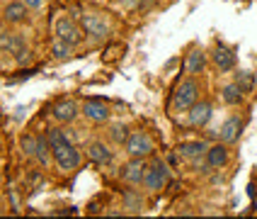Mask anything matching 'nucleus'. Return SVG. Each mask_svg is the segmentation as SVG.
Returning <instances> with one entry per match:
<instances>
[{
  "label": "nucleus",
  "instance_id": "obj_1",
  "mask_svg": "<svg viewBox=\"0 0 257 219\" xmlns=\"http://www.w3.org/2000/svg\"><path fill=\"white\" fill-rule=\"evenodd\" d=\"M199 93H201V83L194 78V76H187L182 78L177 88H175V93H172V112H187L194 102L199 100Z\"/></svg>",
  "mask_w": 257,
  "mask_h": 219
},
{
  "label": "nucleus",
  "instance_id": "obj_2",
  "mask_svg": "<svg viewBox=\"0 0 257 219\" xmlns=\"http://www.w3.org/2000/svg\"><path fill=\"white\" fill-rule=\"evenodd\" d=\"M156 151V141L148 131L136 129L128 134V139L124 141V154L128 159H148Z\"/></svg>",
  "mask_w": 257,
  "mask_h": 219
},
{
  "label": "nucleus",
  "instance_id": "obj_3",
  "mask_svg": "<svg viewBox=\"0 0 257 219\" xmlns=\"http://www.w3.org/2000/svg\"><path fill=\"white\" fill-rule=\"evenodd\" d=\"M168 183H170V168H168V163L160 159H156L153 163H148V171H146L143 183H141L143 188L148 190V192H160Z\"/></svg>",
  "mask_w": 257,
  "mask_h": 219
},
{
  "label": "nucleus",
  "instance_id": "obj_4",
  "mask_svg": "<svg viewBox=\"0 0 257 219\" xmlns=\"http://www.w3.org/2000/svg\"><path fill=\"white\" fill-rule=\"evenodd\" d=\"M80 29H83V34L90 37V39H95V42H100V39H107L109 37V22L97 13H83L80 15Z\"/></svg>",
  "mask_w": 257,
  "mask_h": 219
},
{
  "label": "nucleus",
  "instance_id": "obj_5",
  "mask_svg": "<svg viewBox=\"0 0 257 219\" xmlns=\"http://www.w3.org/2000/svg\"><path fill=\"white\" fill-rule=\"evenodd\" d=\"M54 163L58 171H75L80 166V149L73 144V139L54 146Z\"/></svg>",
  "mask_w": 257,
  "mask_h": 219
},
{
  "label": "nucleus",
  "instance_id": "obj_6",
  "mask_svg": "<svg viewBox=\"0 0 257 219\" xmlns=\"http://www.w3.org/2000/svg\"><path fill=\"white\" fill-rule=\"evenodd\" d=\"M54 34H56V39H63L71 46H78L83 39V29L71 15H58L56 22H54Z\"/></svg>",
  "mask_w": 257,
  "mask_h": 219
},
{
  "label": "nucleus",
  "instance_id": "obj_7",
  "mask_svg": "<svg viewBox=\"0 0 257 219\" xmlns=\"http://www.w3.org/2000/svg\"><path fill=\"white\" fill-rule=\"evenodd\" d=\"M80 115H85V119L95 122V124H104V122H109L112 112H109L107 102L92 100V98H90V100H85L83 105H80Z\"/></svg>",
  "mask_w": 257,
  "mask_h": 219
},
{
  "label": "nucleus",
  "instance_id": "obj_8",
  "mask_svg": "<svg viewBox=\"0 0 257 219\" xmlns=\"http://www.w3.org/2000/svg\"><path fill=\"white\" fill-rule=\"evenodd\" d=\"M146 171H148V163H146V159H128L126 163L121 166L119 175H121V180H126L128 185H141Z\"/></svg>",
  "mask_w": 257,
  "mask_h": 219
},
{
  "label": "nucleus",
  "instance_id": "obj_9",
  "mask_svg": "<svg viewBox=\"0 0 257 219\" xmlns=\"http://www.w3.org/2000/svg\"><path fill=\"white\" fill-rule=\"evenodd\" d=\"M206 166L209 168H214V171H221V168H226L230 161V151H228V144H223V141H218V144H211L206 149Z\"/></svg>",
  "mask_w": 257,
  "mask_h": 219
},
{
  "label": "nucleus",
  "instance_id": "obj_10",
  "mask_svg": "<svg viewBox=\"0 0 257 219\" xmlns=\"http://www.w3.org/2000/svg\"><path fill=\"white\" fill-rule=\"evenodd\" d=\"M214 115V107H211V102L206 100H197L189 110H187V122L192 124V127H204L209 119Z\"/></svg>",
  "mask_w": 257,
  "mask_h": 219
},
{
  "label": "nucleus",
  "instance_id": "obj_11",
  "mask_svg": "<svg viewBox=\"0 0 257 219\" xmlns=\"http://www.w3.org/2000/svg\"><path fill=\"white\" fill-rule=\"evenodd\" d=\"M85 154H87V159L92 161V163H97V166H107V163L114 161V151L109 149V144H104L100 139L90 141L85 149Z\"/></svg>",
  "mask_w": 257,
  "mask_h": 219
},
{
  "label": "nucleus",
  "instance_id": "obj_12",
  "mask_svg": "<svg viewBox=\"0 0 257 219\" xmlns=\"http://www.w3.org/2000/svg\"><path fill=\"white\" fill-rule=\"evenodd\" d=\"M27 17H29V8L25 5V0H10L3 8V20L8 25H22V22H27Z\"/></svg>",
  "mask_w": 257,
  "mask_h": 219
},
{
  "label": "nucleus",
  "instance_id": "obj_13",
  "mask_svg": "<svg viewBox=\"0 0 257 219\" xmlns=\"http://www.w3.org/2000/svg\"><path fill=\"white\" fill-rule=\"evenodd\" d=\"M78 115H80V105L75 100H61L54 107V119L58 124H71L78 119Z\"/></svg>",
  "mask_w": 257,
  "mask_h": 219
},
{
  "label": "nucleus",
  "instance_id": "obj_14",
  "mask_svg": "<svg viewBox=\"0 0 257 219\" xmlns=\"http://www.w3.org/2000/svg\"><path fill=\"white\" fill-rule=\"evenodd\" d=\"M211 58H214V66L221 73H228V71H233V68H235V54L230 51L226 44H216Z\"/></svg>",
  "mask_w": 257,
  "mask_h": 219
},
{
  "label": "nucleus",
  "instance_id": "obj_15",
  "mask_svg": "<svg viewBox=\"0 0 257 219\" xmlns=\"http://www.w3.org/2000/svg\"><path fill=\"white\" fill-rule=\"evenodd\" d=\"M240 131H243V122H240V117H228V119L221 124L218 136H221V141H223V144H235V141L240 139Z\"/></svg>",
  "mask_w": 257,
  "mask_h": 219
},
{
  "label": "nucleus",
  "instance_id": "obj_16",
  "mask_svg": "<svg viewBox=\"0 0 257 219\" xmlns=\"http://www.w3.org/2000/svg\"><path fill=\"white\" fill-rule=\"evenodd\" d=\"M206 149H209V144H206V141L194 139V141H182V144H180V149H177V154H180V159L199 161L201 156H206Z\"/></svg>",
  "mask_w": 257,
  "mask_h": 219
},
{
  "label": "nucleus",
  "instance_id": "obj_17",
  "mask_svg": "<svg viewBox=\"0 0 257 219\" xmlns=\"http://www.w3.org/2000/svg\"><path fill=\"white\" fill-rule=\"evenodd\" d=\"M204 68H206V51L197 46V49H192V51L187 54V58H185V71L189 73V76H199Z\"/></svg>",
  "mask_w": 257,
  "mask_h": 219
},
{
  "label": "nucleus",
  "instance_id": "obj_18",
  "mask_svg": "<svg viewBox=\"0 0 257 219\" xmlns=\"http://www.w3.org/2000/svg\"><path fill=\"white\" fill-rule=\"evenodd\" d=\"M27 44L25 39L20 37V34H13V32H8V29H0V51H8V54H17L20 49H25Z\"/></svg>",
  "mask_w": 257,
  "mask_h": 219
},
{
  "label": "nucleus",
  "instance_id": "obj_19",
  "mask_svg": "<svg viewBox=\"0 0 257 219\" xmlns=\"http://www.w3.org/2000/svg\"><path fill=\"white\" fill-rule=\"evenodd\" d=\"M243 98H245V93L240 90L238 83H228V86L221 88V100L226 102V105H230V107H238L243 102Z\"/></svg>",
  "mask_w": 257,
  "mask_h": 219
},
{
  "label": "nucleus",
  "instance_id": "obj_20",
  "mask_svg": "<svg viewBox=\"0 0 257 219\" xmlns=\"http://www.w3.org/2000/svg\"><path fill=\"white\" fill-rule=\"evenodd\" d=\"M37 146H39V136H37V134L25 131V134L20 136V149H22V154H25L27 159H37Z\"/></svg>",
  "mask_w": 257,
  "mask_h": 219
},
{
  "label": "nucleus",
  "instance_id": "obj_21",
  "mask_svg": "<svg viewBox=\"0 0 257 219\" xmlns=\"http://www.w3.org/2000/svg\"><path fill=\"white\" fill-rule=\"evenodd\" d=\"M37 163L42 166V168H46L51 161H54V149H51V144L46 141V136H39V146H37Z\"/></svg>",
  "mask_w": 257,
  "mask_h": 219
},
{
  "label": "nucleus",
  "instance_id": "obj_22",
  "mask_svg": "<svg viewBox=\"0 0 257 219\" xmlns=\"http://www.w3.org/2000/svg\"><path fill=\"white\" fill-rule=\"evenodd\" d=\"M71 136H68V131L66 129H61V127H54V129H49L46 131V141L51 144V149L58 144H63V141H68Z\"/></svg>",
  "mask_w": 257,
  "mask_h": 219
},
{
  "label": "nucleus",
  "instance_id": "obj_23",
  "mask_svg": "<svg viewBox=\"0 0 257 219\" xmlns=\"http://www.w3.org/2000/svg\"><path fill=\"white\" fill-rule=\"evenodd\" d=\"M73 49H75V46H71V44L63 42V39H54V44H51V54L56 58H68Z\"/></svg>",
  "mask_w": 257,
  "mask_h": 219
},
{
  "label": "nucleus",
  "instance_id": "obj_24",
  "mask_svg": "<svg viewBox=\"0 0 257 219\" xmlns=\"http://www.w3.org/2000/svg\"><path fill=\"white\" fill-rule=\"evenodd\" d=\"M128 134H131V131H128L126 124H114V127H112V131H109L112 141H114V144H119V146H124V141L128 139Z\"/></svg>",
  "mask_w": 257,
  "mask_h": 219
},
{
  "label": "nucleus",
  "instance_id": "obj_25",
  "mask_svg": "<svg viewBox=\"0 0 257 219\" xmlns=\"http://www.w3.org/2000/svg\"><path fill=\"white\" fill-rule=\"evenodd\" d=\"M124 209H128V212H141L143 200L136 192H126V195H124Z\"/></svg>",
  "mask_w": 257,
  "mask_h": 219
},
{
  "label": "nucleus",
  "instance_id": "obj_26",
  "mask_svg": "<svg viewBox=\"0 0 257 219\" xmlns=\"http://www.w3.org/2000/svg\"><path fill=\"white\" fill-rule=\"evenodd\" d=\"M235 83L240 86V90H243V93H247V90L252 88V83H255V78H252V73H250V71H238V76H235Z\"/></svg>",
  "mask_w": 257,
  "mask_h": 219
},
{
  "label": "nucleus",
  "instance_id": "obj_27",
  "mask_svg": "<svg viewBox=\"0 0 257 219\" xmlns=\"http://www.w3.org/2000/svg\"><path fill=\"white\" fill-rule=\"evenodd\" d=\"M29 58H32V51H29V46H25V49H20L17 54H15V61L22 66V63H27Z\"/></svg>",
  "mask_w": 257,
  "mask_h": 219
},
{
  "label": "nucleus",
  "instance_id": "obj_28",
  "mask_svg": "<svg viewBox=\"0 0 257 219\" xmlns=\"http://www.w3.org/2000/svg\"><path fill=\"white\" fill-rule=\"evenodd\" d=\"M25 5H27L29 10H39L44 5V0H25Z\"/></svg>",
  "mask_w": 257,
  "mask_h": 219
}]
</instances>
